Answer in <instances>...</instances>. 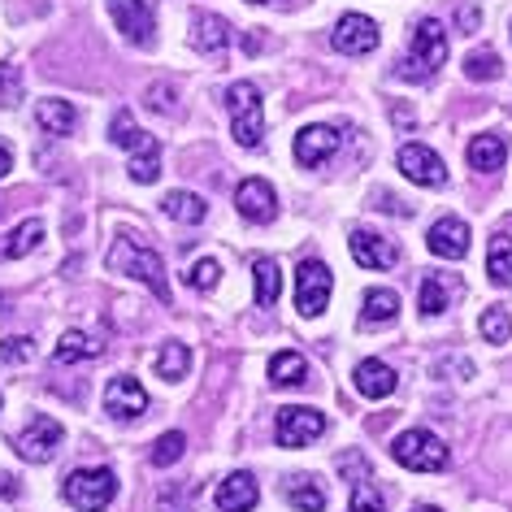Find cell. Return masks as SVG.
Returning <instances> with one entry per match:
<instances>
[{
    "mask_svg": "<svg viewBox=\"0 0 512 512\" xmlns=\"http://www.w3.org/2000/svg\"><path fill=\"white\" fill-rule=\"evenodd\" d=\"M109 265L118 274H131V278H139L152 296H157L161 304H170V278H165V261L152 248H144L139 239H131V235H122L118 243H113V252H109Z\"/></svg>",
    "mask_w": 512,
    "mask_h": 512,
    "instance_id": "6da1fadb",
    "label": "cell"
},
{
    "mask_svg": "<svg viewBox=\"0 0 512 512\" xmlns=\"http://www.w3.org/2000/svg\"><path fill=\"white\" fill-rule=\"evenodd\" d=\"M447 61V31L439 18H421L417 31H413V48L408 57L400 61V79L408 83H426L439 74V66Z\"/></svg>",
    "mask_w": 512,
    "mask_h": 512,
    "instance_id": "7a4b0ae2",
    "label": "cell"
},
{
    "mask_svg": "<svg viewBox=\"0 0 512 512\" xmlns=\"http://www.w3.org/2000/svg\"><path fill=\"white\" fill-rule=\"evenodd\" d=\"M226 109H230V131L239 148H261L265 135V113H261V87L256 83H230L226 87Z\"/></svg>",
    "mask_w": 512,
    "mask_h": 512,
    "instance_id": "3957f363",
    "label": "cell"
},
{
    "mask_svg": "<svg viewBox=\"0 0 512 512\" xmlns=\"http://www.w3.org/2000/svg\"><path fill=\"white\" fill-rule=\"evenodd\" d=\"M61 495L70 499V508L79 512H105L113 504V495H118V473L113 469H74L66 486H61Z\"/></svg>",
    "mask_w": 512,
    "mask_h": 512,
    "instance_id": "277c9868",
    "label": "cell"
},
{
    "mask_svg": "<svg viewBox=\"0 0 512 512\" xmlns=\"http://www.w3.org/2000/svg\"><path fill=\"white\" fill-rule=\"evenodd\" d=\"M391 456H395V465H404L413 473H439V469H447V443L439 439V434H430V430L395 434Z\"/></svg>",
    "mask_w": 512,
    "mask_h": 512,
    "instance_id": "5b68a950",
    "label": "cell"
},
{
    "mask_svg": "<svg viewBox=\"0 0 512 512\" xmlns=\"http://www.w3.org/2000/svg\"><path fill=\"white\" fill-rule=\"evenodd\" d=\"M326 434V413H317V408H304V404H287L278 408L274 417V439L278 447H309Z\"/></svg>",
    "mask_w": 512,
    "mask_h": 512,
    "instance_id": "8992f818",
    "label": "cell"
},
{
    "mask_svg": "<svg viewBox=\"0 0 512 512\" xmlns=\"http://www.w3.org/2000/svg\"><path fill=\"white\" fill-rule=\"evenodd\" d=\"M330 287H335L330 270L317 261V256H309V261L296 270V309L304 317H322L326 304H330Z\"/></svg>",
    "mask_w": 512,
    "mask_h": 512,
    "instance_id": "52a82bcc",
    "label": "cell"
},
{
    "mask_svg": "<svg viewBox=\"0 0 512 512\" xmlns=\"http://www.w3.org/2000/svg\"><path fill=\"white\" fill-rule=\"evenodd\" d=\"M105 5H109L113 27H118L126 40L135 48H152V40H157V18H152L148 0H105Z\"/></svg>",
    "mask_w": 512,
    "mask_h": 512,
    "instance_id": "ba28073f",
    "label": "cell"
},
{
    "mask_svg": "<svg viewBox=\"0 0 512 512\" xmlns=\"http://www.w3.org/2000/svg\"><path fill=\"white\" fill-rule=\"evenodd\" d=\"M61 443H66V430H61V421L40 413L27 430L18 434V443H14V447H18V456H22V460H31V465H48V460L57 456V447H61Z\"/></svg>",
    "mask_w": 512,
    "mask_h": 512,
    "instance_id": "9c48e42d",
    "label": "cell"
},
{
    "mask_svg": "<svg viewBox=\"0 0 512 512\" xmlns=\"http://www.w3.org/2000/svg\"><path fill=\"white\" fill-rule=\"evenodd\" d=\"M235 209H239L243 222L270 226L278 217V196H274V187L265 183V178H243L239 191H235Z\"/></svg>",
    "mask_w": 512,
    "mask_h": 512,
    "instance_id": "30bf717a",
    "label": "cell"
},
{
    "mask_svg": "<svg viewBox=\"0 0 512 512\" xmlns=\"http://www.w3.org/2000/svg\"><path fill=\"white\" fill-rule=\"evenodd\" d=\"M105 413L113 421H135V417L148 413V391L139 387V378L118 374L109 382V387H105Z\"/></svg>",
    "mask_w": 512,
    "mask_h": 512,
    "instance_id": "8fae6325",
    "label": "cell"
},
{
    "mask_svg": "<svg viewBox=\"0 0 512 512\" xmlns=\"http://www.w3.org/2000/svg\"><path fill=\"white\" fill-rule=\"evenodd\" d=\"M378 40H382V35H378V22L365 18V14H343L339 27H335V35H330V44H335L339 53H348V57L374 53Z\"/></svg>",
    "mask_w": 512,
    "mask_h": 512,
    "instance_id": "7c38bea8",
    "label": "cell"
},
{
    "mask_svg": "<svg viewBox=\"0 0 512 512\" xmlns=\"http://www.w3.org/2000/svg\"><path fill=\"white\" fill-rule=\"evenodd\" d=\"M395 165H400V174L408 178V183H417V187H443L447 183L443 161L434 157L426 144H404L400 157H395Z\"/></svg>",
    "mask_w": 512,
    "mask_h": 512,
    "instance_id": "4fadbf2b",
    "label": "cell"
},
{
    "mask_svg": "<svg viewBox=\"0 0 512 512\" xmlns=\"http://www.w3.org/2000/svg\"><path fill=\"white\" fill-rule=\"evenodd\" d=\"M339 152V126H326V122H313L296 135V161L304 170H317L322 161H330Z\"/></svg>",
    "mask_w": 512,
    "mask_h": 512,
    "instance_id": "5bb4252c",
    "label": "cell"
},
{
    "mask_svg": "<svg viewBox=\"0 0 512 512\" xmlns=\"http://www.w3.org/2000/svg\"><path fill=\"white\" fill-rule=\"evenodd\" d=\"M348 252H352L356 265H365V270H391V265L400 261V248H395L391 239L374 235V230H352Z\"/></svg>",
    "mask_w": 512,
    "mask_h": 512,
    "instance_id": "9a60e30c",
    "label": "cell"
},
{
    "mask_svg": "<svg viewBox=\"0 0 512 512\" xmlns=\"http://www.w3.org/2000/svg\"><path fill=\"white\" fill-rule=\"evenodd\" d=\"M430 252L443 256V261H460V256H469V226L460 222V217H439V222L430 226Z\"/></svg>",
    "mask_w": 512,
    "mask_h": 512,
    "instance_id": "2e32d148",
    "label": "cell"
},
{
    "mask_svg": "<svg viewBox=\"0 0 512 512\" xmlns=\"http://www.w3.org/2000/svg\"><path fill=\"white\" fill-rule=\"evenodd\" d=\"M261 504V486H256L252 473H230V478L217 482V508L222 512H252Z\"/></svg>",
    "mask_w": 512,
    "mask_h": 512,
    "instance_id": "e0dca14e",
    "label": "cell"
},
{
    "mask_svg": "<svg viewBox=\"0 0 512 512\" xmlns=\"http://www.w3.org/2000/svg\"><path fill=\"white\" fill-rule=\"evenodd\" d=\"M400 387V374L387 365V361H361L356 365V391L365 400H387V395Z\"/></svg>",
    "mask_w": 512,
    "mask_h": 512,
    "instance_id": "ac0fdd59",
    "label": "cell"
},
{
    "mask_svg": "<svg viewBox=\"0 0 512 512\" xmlns=\"http://www.w3.org/2000/svg\"><path fill=\"white\" fill-rule=\"evenodd\" d=\"M230 44V22L217 14H191V48L196 53H222Z\"/></svg>",
    "mask_w": 512,
    "mask_h": 512,
    "instance_id": "d6986e66",
    "label": "cell"
},
{
    "mask_svg": "<svg viewBox=\"0 0 512 512\" xmlns=\"http://www.w3.org/2000/svg\"><path fill=\"white\" fill-rule=\"evenodd\" d=\"M44 243V222L40 217H27L22 226H14L5 239H0V261H18V256L35 252Z\"/></svg>",
    "mask_w": 512,
    "mask_h": 512,
    "instance_id": "ffe728a7",
    "label": "cell"
},
{
    "mask_svg": "<svg viewBox=\"0 0 512 512\" xmlns=\"http://www.w3.org/2000/svg\"><path fill=\"white\" fill-rule=\"evenodd\" d=\"M109 139H113V144H118V148L131 152V157H139V152H157V139H152L148 131H139L135 118H131V113H126V109H122V113H113Z\"/></svg>",
    "mask_w": 512,
    "mask_h": 512,
    "instance_id": "44dd1931",
    "label": "cell"
},
{
    "mask_svg": "<svg viewBox=\"0 0 512 512\" xmlns=\"http://www.w3.org/2000/svg\"><path fill=\"white\" fill-rule=\"evenodd\" d=\"M504 157H508V139L504 135H478L469 144V165L482 174H495L504 170Z\"/></svg>",
    "mask_w": 512,
    "mask_h": 512,
    "instance_id": "7402d4cb",
    "label": "cell"
},
{
    "mask_svg": "<svg viewBox=\"0 0 512 512\" xmlns=\"http://www.w3.org/2000/svg\"><path fill=\"white\" fill-rule=\"evenodd\" d=\"M35 122L44 126V135H70L79 126V113H74L70 100H40L35 105Z\"/></svg>",
    "mask_w": 512,
    "mask_h": 512,
    "instance_id": "603a6c76",
    "label": "cell"
},
{
    "mask_svg": "<svg viewBox=\"0 0 512 512\" xmlns=\"http://www.w3.org/2000/svg\"><path fill=\"white\" fill-rule=\"evenodd\" d=\"M165 217H174V222L183 226H200L204 217H209V204H204V196H196V191H170V196L161 200Z\"/></svg>",
    "mask_w": 512,
    "mask_h": 512,
    "instance_id": "cb8c5ba5",
    "label": "cell"
},
{
    "mask_svg": "<svg viewBox=\"0 0 512 512\" xmlns=\"http://www.w3.org/2000/svg\"><path fill=\"white\" fill-rule=\"evenodd\" d=\"M400 317V296L387 287H374L365 291V304H361V322L365 326H382V322H395Z\"/></svg>",
    "mask_w": 512,
    "mask_h": 512,
    "instance_id": "d4e9b609",
    "label": "cell"
},
{
    "mask_svg": "<svg viewBox=\"0 0 512 512\" xmlns=\"http://www.w3.org/2000/svg\"><path fill=\"white\" fill-rule=\"evenodd\" d=\"M287 499L300 512H326V491L317 486L313 473H296V478H287Z\"/></svg>",
    "mask_w": 512,
    "mask_h": 512,
    "instance_id": "484cf974",
    "label": "cell"
},
{
    "mask_svg": "<svg viewBox=\"0 0 512 512\" xmlns=\"http://www.w3.org/2000/svg\"><path fill=\"white\" fill-rule=\"evenodd\" d=\"M309 378V361L300 352H274L270 356V382L274 387H300Z\"/></svg>",
    "mask_w": 512,
    "mask_h": 512,
    "instance_id": "4316f807",
    "label": "cell"
},
{
    "mask_svg": "<svg viewBox=\"0 0 512 512\" xmlns=\"http://www.w3.org/2000/svg\"><path fill=\"white\" fill-rule=\"evenodd\" d=\"M252 278H256V304H261V309H274V304H278V291H283V274H278V261L261 256V261L252 265Z\"/></svg>",
    "mask_w": 512,
    "mask_h": 512,
    "instance_id": "83f0119b",
    "label": "cell"
},
{
    "mask_svg": "<svg viewBox=\"0 0 512 512\" xmlns=\"http://www.w3.org/2000/svg\"><path fill=\"white\" fill-rule=\"evenodd\" d=\"M452 291H456V283H452V278H443V274L421 278V313H426V317L447 313V304H452Z\"/></svg>",
    "mask_w": 512,
    "mask_h": 512,
    "instance_id": "f1b7e54d",
    "label": "cell"
},
{
    "mask_svg": "<svg viewBox=\"0 0 512 512\" xmlns=\"http://www.w3.org/2000/svg\"><path fill=\"white\" fill-rule=\"evenodd\" d=\"M486 274H491L495 287H512V239L495 235L491 252H486Z\"/></svg>",
    "mask_w": 512,
    "mask_h": 512,
    "instance_id": "f546056e",
    "label": "cell"
},
{
    "mask_svg": "<svg viewBox=\"0 0 512 512\" xmlns=\"http://www.w3.org/2000/svg\"><path fill=\"white\" fill-rule=\"evenodd\" d=\"M53 356H57L61 365H74V361H92V356H100V343H96L92 335H83V330H66Z\"/></svg>",
    "mask_w": 512,
    "mask_h": 512,
    "instance_id": "4dcf8cb0",
    "label": "cell"
},
{
    "mask_svg": "<svg viewBox=\"0 0 512 512\" xmlns=\"http://www.w3.org/2000/svg\"><path fill=\"white\" fill-rule=\"evenodd\" d=\"M187 369H191V348L187 343H165V348L157 352V378L178 382V378H187Z\"/></svg>",
    "mask_w": 512,
    "mask_h": 512,
    "instance_id": "1f68e13d",
    "label": "cell"
},
{
    "mask_svg": "<svg viewBox=\"0 0 512 512\" xmlns=\"http://www.w3.org/2000/svg\"><path fill=\"white\" fill-rule=\"evenodd\" d=\"M183 452H187V434L183 430H170V434H161V439L152 443V465L170 469L174 460H183Z\"/></svg>",
    "mask_w": 512,
    "mask_h": 512,
    "instance_id": "d6a6232c",
    "label": "cell"
},
{
    "mask_svg": "<svg viewBox=\"0 0 512 512\" xmlns=\"http://www.w3.org/2000/svg\"><path fill=\"white\" fill-rule=\"evenodd\" d=\"M499 74H504V66H499L495 53H469L465 57V79L469 83H495Z\"/></svg>",
    "mask_w": 512,
    "mask_h": 512,
    "instance_id": "836d02e7",
    "label": "cell"
},
{
    "mask_svg": "<svg viewBox=\"0 0 512 512\" xmlns=\"http://www.w3.org/2000/svg\"><path fill=\"white\" fill-rule=\"evenodd\" d=\"M478 330H482L486 343H508V339H512V317H508L504 309H486L482 322H478Z\"/></svg>",
    "mask_w": 512,
    "mask_h": 512,
    "instance_id": "e575fe53",
    "label": "cell"
},
{
    "mask_svg": "<svg viewBox=\"0 0 512 512\" xmlns=\"http://www.w3.org/2000/svg\"><path fill=\"white\" fill-rule=\"evenodd\" d=\"M217 283H222V265L209 261V256H204V261H196V265L187 270V287H196V291H213Z\"/></svg>",
    "mask_w": 512,
    "mask_h": 512,
    "instance_id": "d590c367",
    "label": "cell"
},
{
    "mask_svg": "<svg viewBox=\"0 0 512 512\" xmlns=\"http://www.w3.org/2000/svg\"><path fill=\"white\" fill-rule=\"evenodd\" d=\"M348 512H387L374 482H352V508Z\"/></svg>",
    "mask_w": 512,
    "mask_h": 512,
    "instance_id": "8d00e7d4",
    "label": "cell"
},
{
    "mask_svg": "<svg viewBox=\"0 0 512 512\" xmlns=\"http://www.w3.org/2000/svg\"><path fill=\"white\" fill-rule=\"evenodd\" d=\"M31 356H35V343L27 335H14L0 343V365H27Z\"/></svg>",
    "mask_w": 512,
    "mask_h": 512,
    "instance_id": "74e56055",
    "label": "cell"
},
{
    "mask_svg": "<svg viewBox=\"0 0 512 512\" xmlns=\"http://www.w3.org/2000/svg\"><path fill=\"white\" fill-rule=\"evenodd\" d=\"M131 178H135V183H157V178H161V148L131 157Z\"/></svg>",
    "mask_w": 512,
    "mask_h": 512,
    "instance_id": "f35d334b",
    "label": "cell"
},
{
    "mask_svg": "<svg viewBox=\"0 0 512 512\" xmlns=\"http://www.w3.org/2000/svg\"><path fill=\"white\" fill-rule=\"evenodd\" d=\"M22 100V70L18 66H0V105L14 109Z\"/></svg>",
    "mask_w": 512,
    "mask_h": 512,
    "instance_id": "ab89813d",
    "label": "cell"
},
{
    "mask_svg": "<svg viewBox=\"0 0 512 512\" xmlns=\"http://www.w3.org/2000/svg\"><path fill=\"white\" fill-rule=\"evenodd\" d=\"M478 22H482V9H478V5H460V9H456V27L465 31V35L478 31Z\"/></svg>",
    "mask_w": 512,
    "mask_h": 512,
    "instance_id": "60d3db41",
    "label": "cell"
},
{
    "mask_svg": "<svg viewBox=\"0 0 512 512\" xmlns=\"http://www.w3.org/2000/svg\"><path fill=\"white\" fill-rule=\"evenodd\" d=\"M148 105L152 109H161V113H174V105H170V87H152V92H148Z\"/></svg>",
    "mask_w": 512,
    "mask_h": 512,
    "instance_id": "b9f144b4",
    "label": "cell"
},
{
    "mask_svg": "<svg viewBox=\"0 0 512 512\" xmlns=\"http://www.w3.org/2000/svg\"><path fill=\"white\" fill-rule=\"evenodd\" d=\"M0 491H5L9 499H18V478L14 473H0Z\"/></svg>",
    "mask_w": 512,
    "mask_h": 512,
    "instance_id": "7bdbcfd3",
    "label": "cell"
},
{
    "mask_svg": "<svg viewBox=\"0 0 512 512\" xmlns=\"http://www.w3.org/2000/svg\"><path fill=\"white\" fill-rule=\"evenodd\" d=\"M9 170H14V152H9L5 144H0V178H5Z\"/></svg>",
    "mask_w": 512,
    "mask_h": 512,
    "instance_id": "ee69618b",
    "label": "cell"
},
{
    "mask_svg": "<svg viewBox=\"0 0 512 512\" xmlns=\"http://www.w3.org/2000/svg\"><path fill=\"white\" fill-rule=\"evenodd\" d=\"M413 512H443V508H434V504H417Z\"/></svg>",
    "mask_w": 512,
    "mask_h": 512,
    "instance_id": "f6af8a7d",
    "label": "cell"
},
{
    "mask_svg": "<svg viewBox=\"0 0 512 512\" xmlns=\"http://www.w3.org/2000/svg\"><path fill=\"white\" fill-rule=\"evenodd\" d=\"M248 5H278V0H248Z\"/></svg>",
    "mask_w": 512,
    "mask_h": 512,
    "instance_id": "bcb514c9",
    "label": "cell"
},
{
    "mask_svg": "<svg viewBox=\"0 0 512 512\" xmlns=\"http://www.w3.org/2000/svg\"><path fill=\"white\" fill-rule=\"evenodd\" d=\"M165 512H178V508H165Z\"/></svg>",
    "mask_w": 512,
    "mask_h": 512,
    "instance_id": "7dc6e473",
    "label": "cell"
}]
</instances>
